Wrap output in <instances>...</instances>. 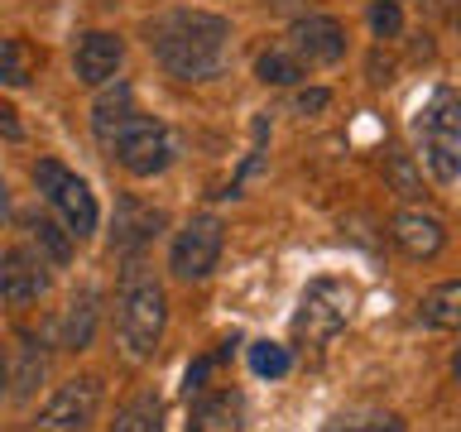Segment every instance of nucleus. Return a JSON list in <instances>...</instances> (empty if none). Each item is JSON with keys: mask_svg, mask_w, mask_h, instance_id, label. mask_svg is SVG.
Listing matches in <instances>:
<instances>
[{"mask_svg": "<svg viewBox=\"0 0 461 432\" xmlns=\"http://www.w3.org/2000/svg\"><path fill=\"white\" fill-rule=\"evenodd\" d=\"M230 24L212 10H168L149 24V49L158 68L178 82H207L226 68Z\"/></svg>", "mask_w": 461, "mask_h": 432, "instance_id": "obj_1", "label": "nucleus"}, {"mask_svg": "<svg viewBox=\"0 0 461 432\" xmlns=\"http://www.w3.org/2000/svg\"><path fill=\"white\" fill-rule=\"evenodd\" d=\"M168 327V293L164 284L140 269H125L121 298H115V337L130 360H149Z\"/></svg>", "mask_w": 461, "mask_h": 432, "instance_id": "obj_2", "label": "nucleus"}, {"mask_svg": "<svg viewBox=\"0 0 461 432\" xmlns=\"http://www.w3.org/2000/svg\"><path fill=\"white\" fill-rule=\"evenodd\" d=\"M413 130H418V154H423L428 173L442 187H452L461 178V106H456L452 86L432 92V101L413 121Z\"/></svg>", "mask_w": 461, "mask_h": 432, "instance_id": "obj_3", "label": "nucleus"}, {"mask_svg": "<svg viewBox=\"0 0 461 432\" xmlns=\"http://www.w3.org/2000/svg\"><path fill=\"white\" fill-rule=\"evenodd\" d=\"M34 187H39V197L63 216V230L72 240H92L96 236V221H101L96 197H92V187H86L68 164H58V158H39V164H34Z\"/></svg>", "mask_w": 461, "mask_h": 432, "instance_id": "obj_4", "label": "nucleus"}, {"mask_svg": "<svg viewBox=\"0 0 461 432\" xmlns=\"http://www.w3.org/2000/svg\"><path fill=\"white\" fill-rule=\"evenodd\" d=\"M356 312V288L346 279H312L294 308V341L327 346Z\"/></svg>", "mask_w": 461, "mask_h": 432, "instance_id": "obj_5", "label": "nucleus"}, {"mask_svg": "<svg viewBox=\"0 0 461 432\" xmlns=\"http://www.w3.org/2000/svg\"><path fill=\"white\" fill-rule=\"evenodd\" d=\"M106 149H115V164H121L130 178H158V173L173 164L168 125L154 121V115H140V111L125 115V125L111 135Z\"/></svg>", "mask_w": 461, "mask_h": 432, "instance_id": "obj_6", "label": "nucleus"}, {"mask_svg": "<svg viewBox=\"0 0 461 432\" xmlns=\"http://www.w3.org/2000/svg\"><path fill=\"white\" fill-rule=\"evenodd\" d=\"M221 245H226V226L216 221V216H193V221L173 236V250H168L173 279H183V284L207 279L216 269V259H221Z\"/></svg>", "mask_w": 461, "mask_h": 432, "instance_id": "obj_7", "label": "nucleus"}, {"mask_svg": "<svg viewBox=\"0 0 461 432\" xmlns=\"http://www.w3.org/2000/svg\"><path fill=\"white\" fill-rule=\"evenodd\" d=\"M96 409H101V380L77 374V380L53 389V399L34 418V432H86L96 423Z\"/></svg>", "mask_w": 461, "mask_h": 432, "instance_id": "obj_8", "label": "nucleus"}, {"mask_svg": "<svg viewBox=\"0 0 461 432\" xmlns=\"http://www.w3.org/2000/svg\"><path fill=\"white\" fill-rule=\"evenodd\" d=\"M284 49L294 53L303 68H331L346 58V29L331 20V14H303V20L288 24Z\"/></svg>", "mask_w": 461, "mask_h": 432, "instance_id": "obj_9", "label": "nucleus"}, {"mask_svg": "<svg viewBox=\"0 0 461 432\" xmlns=\"http://www.w3.org/2000/svg\"><path fill=\"white\" fill-rule=\"evenodd\" d=\"M43 293H49V265L29 245L0 255V302L24 308V302H39Z\"/></svg>", "mask_w": 461, "mask_h": 432, "instance_id": "obj_10", "label": "nucleus"}, {"mask_svg": "<svg viewBox=\"0 0 461 432\" xmlns=\"http://www.w3.org/2000/svg\"><path fill=\"white\" fill-rule=\"evenodd\" d=\"M125 63V43L121 34H111V29H92V34L77 39V49H72V72H77L82 86H106L115 72Z\"/></svg>", "mask_w": 461, "mask_h": 432, "instance_id": "obj_11", "label": "nucleus"}, {"mask_svg": "<svg viewBox=\"0 0 461 432\" xmlns=\"http://www.w3.org/2000/svg\"><path fill=\"white\" fill-rule=\"evenodd\" d=\"M389 236H394V245L409 259H418V265H428V259H438L447 250V221H442V216H432V212H418V207L399 212Z\"/></svg>", "mask_w": 461, "mask_h": 432, "instance_id": "obj_12", "label": "nucleus"}, {"mask_svg": "<svg viewBox=\"0 0 461 432\" xmlns=\"http://www.w3.org/2000/svg\"><path fill=\"white\" fill-rule=\"evenodd\" d=\"M158 226H164V212L144 207V202H135V197H121V202H115L111 250H115V255H135V250H144V245L158 236Z\"/></svg>", "mask_w": 461, "mask_h": 432, "instance_id": "obj_13", "label": "nucleus"}, {"mask_svg": "<svg viewBox=\"0 0 461 432\" xmlns=\"http://www.w3.org/2000/svg\"><path fill=\"white\" fill-rule=\"evenodd\" d=\"M187 432H245V399L236 389L202 394L187 413Z\"/></svg>", "mask_w": 461, "mask_h": 432, "instance_id": "obj_14", "label": "nucleus"}, {"mask_svg": "<svg viewBox=\"0 0 461 432\" xmlns=\"http://www.w3.org/2000/svg\"><path fill=\"white\" fill-rule=\"evenodd\" d=\"M418 322L438 327V331H452L461 327V284L456 279H442L438 288H428L418 298Z\"/></svg>", "mask_w": 461, "mask_h": 432, "instance_id": "obj_15", "label": "nucleus"}, {"mask_svg": "<svg viewBox=\"0 0 461 432\" xmlns=\"http://www.w3.org/2000/svg\"><path fill=\"white\" fill-rule=\"evenodd\" d=\"M24 230H29V245H34V255L43 259V265H68V259H72V236L58 221L29 212L24 216Z\"/></svg>", "mask_w": 461, "mask_h": 432, "instance_id": "obj_16", "label": "nucleus"}, {"mask_svg": "<svg viewBox=\"0 0 461 432\" xmlns=\"http://www.w3.org/2000/svg\"><path fill=\"white\" fill-rule=\"evenodd\" d=\"M92 331H96V293L82 288L63 312V346L68 351H86V346H92Z\"/></svg>", "mask_w": 461, "mask_h": 432, "instance_id": "obj_17", "label": "nucleus"}, {"mask_svg": "<svg viewBox=\"0 0 461 432\" xmlns=\"http://www.w3.org/2000/svg\"><path fill=\"white\" fill-rule=\"evenodd\" d=\"M135 111V96H130V86L125 82H115L111 92H101L96 101V115H92V130H96V140L101 144H111V135L125 125V115Z\"/></svg>", "mask_w": 461, "mask_h": 432, "instance_id": "obj_18", "label": "nucleus"}, {"mask_svg": "<svg viewBox=\"0 0 461 432\" xmlns=\"http://www.w3.org/2000/svg\"><path fill=\"white\" fill-rule=\"evenodd\" d=\"M39 58L24 39H0V86H29Z\"/></svg>", "mask_w": 461, "mask_h": 432, "instance_id": "obj_19", "label": "nucleus"}, {"mask_svg": "<svg viewBox=\"0 0 461 432\" xmlns=\"http://www.w3.org/2000/svg\"><path fill=\"white\" fill-rule=\"evenodd\" d=\"M111 432H164V403H158V394L130 399L125 409L115 413Z\"/></svg>", "mask_w": 461, "mask_h": 432, "instance_id": "obj_20", "label": "nucleus"}, {"mask_svg": "<svg viewBox=\"0 0 461 432\" xmlns=\"http://www.w3.org/2000/svg\"><path fill=\"white\" fill-rule=\"evenodd\" d=\"M255 72H259V82H274V86H294V82L308 77V68H303L298 58L284 49V43H279V49H265V53H259V58H255Z\"/></svg>", "mask_w": 461, "mask_h": 432, "instance_id": "obj_21", "label": "nucleus"}, {"mask_svg": "<svg viewBox=\"0 0 461 432\" xmlns=\"http://www.w3.org/2000/svg\"><path fill=\"white\" fill-rule=\"evenodd\" d=\"M322 432H403L399 413H346V418H327Z\"/></svg>", "mask_w": 461, "mask_h": 432, "instance_id": "obj_22", "label": "nucleus"}, {"mask_svg": "<svg viewBox=\"0 0 461 432\" xmlns=\"http://www.w3.org/2000/svg\"><path fill=\"white\" fill-rule=\"evenodd\" d=\"M288 365H294L288 346H279V341H255L250 346V370L259 374V380H284Z\"/></svg>", "mask_w": 461, "mask_h": 432, "instance_id": "obj_23", "label": "nucleus"}, {"mask_svg": "<svg viewBox=\"0 0 461 432\" xmlns=\"http://www.w3.org/2000/svg\"><path fill=\"white\" fill-rule=\"evenodd\" d=\"M370 29H375V39H399L403 34L399 0H375V5H370Z\"/></svg>", "mask_w": 461, "mask_h": 432, "instance_id": "obj_24", "label": "nucleus"}, {"mask_svg": "<svg viewBox=\"0 0 461 432\" xmlns=\"http://www.w3.org/2000/svg\"><path fill=\"white\" fill-rule=\"evenodd\" d=\"M20 356H24V365H20V380H14V394L29 399V394H34V384L43 380V351H39L34 341H24Z\"/></svg>", "mask_w": 461, "mask_h": 432, "instance_id": "obj_25", "label": "nucleus"}, {"mask_svg": "<svg viewBox=\"0 0 461 432\" xmlns=\"http://www.w3.org/2000/svg\"><path fill=\"white\" fill-rule=\"evenodd\" d=\"M389 178L399 183L403 197H418V178H413V168H409V158H403V154H394V164H389Z\"/></svg>", "mask_w": 461, "mask_h": 432, "instance_id": "obj_26", "label": "nucleus"}, {"mask_svg": "<svg viewBox=\"0 0 461 432\" xmlns=\"http://www.w3.org/2000/svg\"><path fill=\"white\" fill-rule=\"evenodd\" d=\"M0 140H24V125H20V115H14V106H5V101H0Z\"/></svg>", "mask_w": 461, "mask_h": 432, "instance_id": "obj_27", "label": "nucleus"}, {"mask_svg": "<svg viewBox=\"0 0 461 432\" xmlns=\"http://www.w3.org/2000/svg\"><path fill=\"white\" fill-rule=\"evenodd\" d=\"M327 101H331L327 92H298V111H303V115H308V111H322Z\"/></svg>", "mask_w": 461, "mask_h": 432, "instance_id": "obj_28", "label": "nucleus"}, {"mask_svg": "<svg viewBox=\"0 0 461 432\" xmlns=\"http://www.w3.org/2000/svg\"><path fill=\"white\" fill-rule=\"evenodd\" d=\"M5 384H10V356H5V346H0V399H5Z\"/></svg>", "mask_w": 461, "mask_h": 432, "instance_id": "obj_29", "label": "nucleus"}, {"mask_svg": "<svg viewBox=\"0 0 461 432\" xmlns=\"http://www.w3.org/2000/svg\"><path fill=\"white\" fill-rule=\"evenodd\" d=\"M10 212V187H5V178H0V216Z\"/></svg>", "mask_w": 461, "mask_h": 432, "instance_id": "obj_30", "label": "nucleus"}]
</instances>
